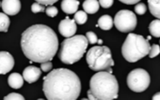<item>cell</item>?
<instances>
[{"instance_id": "1", "label": "cell", "mask_w": 160, "mask_h": 100, "mask_svg": "<svg viewBox=\"0 0 160 100\" xmlns=\"http://www.w3.org/2000/svg\"><path fill=\"white\" fill-rule=\"evenodd\" d=\"M21 47L28 59L36 63L51 61L58 49V39L52 28L35 25L22 34Z\"/></svg>"}, {"instance_id": "2", "label": "cell", "mask_w": 160, "mask_h": 100, "mask_svg": "<svg viewBox=\"0 0 160 100\" xmlns=\"http://www.w3.org/2000/svg\"><path fill=\"white\" fill-rule=\"evenodd\" d=\"M42 90L49 100H74L80 94L81 82L73 71L57 68L44 77Z\"/></svg>"}, {"instance_id": "3", "label": "cell", "mask_w": 160, "mask_h": 100, "mask_svg": "<svg viewBox=\"0 0 160 100\" xmlns=\"http://www.w3.org/2000/svg\"><path fill=\"white\" fill-rule=\"evenodd\" d=\"M91 92L95 99L112 100L118 98L119 84L117 79L108 71H98L90 80Z\"/></svg>"}, {"instance_id": "4", "label": "cell", "mask_w": 160, "mask_h": 100, "mask_svg": "<svg viewBox=\"0 0 160 100\" xmlns=\"http://www.w3.org/2000/svg\"><path fill=\"white\" fill-rule=\"evenodd\" d=\"M88 44L87 38L82 35L67 38L61 43L58 57L62 63L72 65L83 57L88 48Z\"/></svg>"}, {"instance_id": "5", "label": "cell", "mask_w": 160, "mask_h": 100, "mask_svg": "<svg viewBox=\"0 0 160 100\" xmlns=\"http://www.w3.org/2000/svg\"><path fill=\"white\" fill-rule=\"evenodd\" d=\"M150 49L151 45L148 39L140 35L130 33L122 44V53L126 61L135 63L148 55Z\"/></svg>"}, {"instance_id": "6", "label": "cell", "mask_w": 160, "mask_h": 100, "mask_svg": "<svg viewBox=\"0 0 160 100\" xmlns=\"http://www.w3.org/2000/svg\"><path fill=\"white\" fill-rule=\"evenodd\" d=\"M87 63L92 70H107L112 73L111 66H114L111 51L107 46H94L90 49L86 56Z\"/></svg>"}, {"instance_id": "7", "label": "cell", "mask_w": 160, "mask_h": 100, "mask_svg": "<svg viewBox=\"0 0 160 100\" xmlns=\"http://www.w3.org/2000/svg\"><path fill=\"white\" fill-rule=\"evenodd\" d=\"M150 81L151 80L149 73L142 68H136L127 76V85L136 93L145 91L149 87Z\"/></svg>"}, {"instance_id": "8", "label": "cell", "mask_w": 160, "mask_h": 100, "mask_svg": "<svg viewBox=\"0 0 160 100\" xmlns=\"http://www.w3.org/2000/svg\"><path fill=\"white\" fill-rule=\"evenodd\" d=\"M137 23L138 20L135 13L127 10L118 11L113 21V24L115 25L116 28L122 33L133 31L137 26Z\"/></svg>"}, {"instance_id": "9", "label": "cell", "mask_w": 160, "mask_h": 100, "mask_svg": "<svg viewBox=\"0 0 160 100\" xmlns=\"http://www.w3.org/2000/svg\"><path fill=\"white\" fill-rule=\"evenodd\" d=\"M77 30L76 24L74 20H71L70 18H65L64 20L60 21L58 25V31L59 33L65 38L72 37Z\"/></svg>"}, {"instance_id": "10", "label": "cell", "mask_w": 160, "mask_h": 100, "mask_svg": "<svg viewBox=\"0 0 160 100\" xmlns=\"http://www.w3.org/2000/svg\"><path fill=\"white\" fill-rule=\"evenodd\" d=\"M14 66V58L8 52H0V74H7Z\"/></svg>"}, {"instance_id": "11", "label": "cell", "mask_w": 160, "mask_h": 100, "mask_svg": "<svg viewBox=\"0 0 160 100\" xmlns=\"http://www.w3.org/2000/svg\"><path fill=\"white\" fill-rule=\"evenodd\" d=\"M1 7L5 14L16 15L21 10L20 0H2Z\"/></svg>"}, {"instance_id": "12", "label": "cell", "mask_w": 160, "mask_h": 100, "mask_svg": "<svg viewBox=\"0 0 160 100\" xmlns=\"http://www.w3.org/2000/svg\"><path fill=\"white\" fill-rule=\"evenodd\" d=\"M42 71L39 67L34 66H29L26 67L23 71V78L28 83H33L39 80L41 77Z\"/></svg>"}, {"instance_id": "13", "label": "cell", "mask_w": 160, "mask_h": 100, "mask_svg": "<svg viewBox=\"0 0 160 100\" xmlns=\"http://www.w3.org/2000/svg\"><path fill=\"white\" fill-rule=\"evenodd\" d=\"M79 6L78 0H62L60 4L61 10L67 14H73L77 11Z\"/></svg>"}, {"instance_id": "14", "label": "cell", "mask_w": 160, "mask_h": 100, "mask_svg": "<svg viewBox=\"0 0 160 100\" xmlns=\"http://www.w3.org/2000/svg\"><path fill=\"white\" fill-rule=\"evenodd\" d=\"M9 85L13 89H19L24 84V78L19 73H12L9 76L8 79Z\"/></svg>"}, {"instance_id": "15", "label": "cell", "mask_w": 160, "mask_h": 100, "mask_svg": "<svg viewBox=\"0 0 160 100\" xmlns=\"http://www.w3.org/2000/svg\"><path fill=\"white\" fill-rule=\"evenodd\" d=\"M99 2L97 0H85L83 3V9L86 13L94 14L99 10Z\"/></svg>"}, {"instance_id": "16", "label": "cell", "mask_w": 160, "mask_h": 100, "mask_svg": "<svg viewBox=\"0 0 160 100\" xmlns=\"http://www.w3.org/2000/svg\"><path fill=\"white\" fill-rule=\"evenodd\" d=\"M97 26L103 30H110L113 26V19L109 15H103L99 18Z\"/></svg>"}, {"instance_id": "17", "label": "cell", "mask_w": 160, "mask_h": 100, "mask_svg": "<svg viewBox=\"0 0 160 100\" xmlns=\"http://www.w3.org/2000/svg\"><path fill=\"white\" fill-rule=\"evenodd\" d=\"M148 5L152 15L160 20V0H148Z\"/></svg>"}, {"instance_id": "18", "label": "cell", "mask_w": 160, "mask_h": 100, "mask_svg": "<svg viewBox=\"0 0 160 100\" xmlns=\"http://www.w3.org/2000/svg\"><path fill=\"white\" fill-rule=\"evenodd\" d=\"M149 31L152 36L160 38V20H153L149 25Z\"/></svg>"}, {"instance_id": "19", "label": "cell", "mask_w": 160, "mask_h": 100, "mask_svg": "<svg viewBox=\"0 0 160 100\" xmlns=\"http://www.w3.org/2000/svg\"><path fill=\"white\" fill-rule=\"evenodd\" d=\"M10 18L5 13H0V32H7L10 26Z\"/></svg>"}, {"instance_id": "20", "label": "cell", "mask_w": 160, "mask_h": 100, "mask_svg": "<svg viewBox=\"0 0 160 100\" xmlns=\"http://www.w3.org/2000/svg\"><path fill=\"white\" fill-rule=\"evenodd\" d=\"M88 20L87 13L84 11H78L74 13V21L79 25H84Z\"/></svg>"}, {"instance_id": "21", "label": "cell", "mask_w": 160, "mask_h": 100, "mask_svg": "<svg viewBox=\"0 0 160 100\" xmlns=\"http://www.w3.org/2000/svg\"><path fill=\"white\" fill-rule=\"evenodd\" d=\"M160 53V47L156 44L154 45H152L151 46V49H150V52H149V56L150 58H154L155 56H157L158 54Z\"/></svg>"}, {"instance_id": "22", "label": "cell", "mask_w": 160, "mask_h": 100, "mask_svg": "<svg viewBox=\"0 0 160 100\" xmlns=\"http://www.w3.org/2000/svg\"><path fill=\"white\" fill-rule=\"evenodd\" d=\"M45 11V7L43 5H41L37 2L33 3L31 5V11L33 13H38V12H43Z\"/></svg>"}, {"instance_id": "23", "label": "cell", "mask_w": 160, "mask_h": 100, "mask_svg": "<svg viewBox=\"0 0 160 100\" xmlns=\"http://www.w3.org/2000/svg\"><path fill=\"white\" fill-rule=\"evenodd\" d=\"M146 11H147L146 5L143 3H138L135 7V11L138 15H143L146 12Z\"/></svg>"}, {"instance_id": "24", "label": "cell", "mask_w": 160, "mask_h": 100, "mask_svg": "<svg viewBox=\"0 0 160 100\" xmlns=\"http://www.w3.org/2000/svg\"><path fill=\"white\" fill-rule=\"evenodd\" d=\"M5 100H24V96L20 93H12L8 95H6L4 97Z\"/></svg>"}, {"instance_id": "25", "label": "cell", "mask_w": 160, "mask_h": 100, "mask_svg": "<svg viewBox=\"0 0 160 100\" xmlns=\"http://www.w3.org/2000/svg\"><path fill=\"white\" fill-rule=\"evenodd\" d=\"M86 38L88 39V42L91 43V44H95L97 42V40H98V38H97L96 34L93 33V32H87Z\"/></svg>"}, {"instance_id": "26", "label": "cell", "mask_w": 160, "mask_h": 100, "mask_svg": "<svg viewBox=\"0 0 160 100\" xmlns=\"http://www.w3.org/2000/svg\"><path fill=\"white\" fill-rule=\"evenodd\" d=\"M46 12V14L49 16V17H56L58 13V11L56 7H53V6H50L48 8H46V10L44 11Z\"/></svg>"}, {"instance_id": "27", "label": "cell", "mask_w": 160, "mask_h": 100, "mask_svg": "<svg viewBox=\"0 0 160 100\" xmlns=\"http://www.w3.org/2000/svg\"><path fill=\"white\" fill-rule=\"evenodd\" d=\"M41 68H42V71L48 72V71H50L53 68V64H52L51 61H47V62L41 63Z\"/></svg>"}, {"instance_id": "28", "label": "cell", "mask_w": 160, "mask_h": 100, "mask_svg": "<svg viewBox=\"0 0 160 100\" xmlns=\"http://www.w3.org/2000/svg\"><path fill=\"white\" fill-rule=\"evenodd\" d=\"M114 0H99V5L104 9H108L113 5Z\"/></svg>"}, {"instance_id": "29", "label": "cell", "mask_w": 160, "mask_h": 100, "mask_svg": "<svg viewBox=\"0 0 160 100\" xmlns=\"http://www.w3.org/2000/svg\"><path fill=\"white\" fill-rule=\"evenodd\" d=\"M35 1L41 5H43V6H51L54 3L58 2V0H35Z\"/></svg>"}, {"instance_id": "30", "label": "cell", "mask_w": 160, "mask_h": 100, "mask_svg": "<svg viewBox=\"0 0 160 100\" xmlns=\"http://www.w3.org/2000/svg\"><path fill=\"white\" fill-rule=\"evenodd\" d=\"M122 3H124V4H127V5H133V4H137L138 3L140 0H119Z\"/></svg>"}, {"instance_id": "31", "label": "cell", "mask_w": 160, "mask_h": 100, "mask_svg": "<svg viewBox=\"0 0 160 100\" xmlns=\"http://www.w3.org/2000/svg\"><path fill=\"white\" fill-rule=\"evenodd\" d=\"M88 97H89V99H91V100H95V97H94V95L92 94V93L91 92V90H89V92H88Z\"/></svg>"}, {"instance_id": "32", "label": "cell", "mask_w": 160, "mask_h": 100, "mask_svg": "<svg viewBox=\"0 0 160 100\" xmlns=\"http://www.w3.org/2000/svg\"><path fill=\"white\" fill-rule=\"evenodd\" d=\"M152 99H153V100H160V92L157 93H155V94L152 96Z\"/></svg>"}, {"instance_id": "33", "label": "cell", "mask_w": 160, "mask_h": 100, "mask_svg": "<svg viewBox=\"0 0 160 100\" xmlns=\"http://www.w3.org/2000/svg\"><path fill=\"white\" fill-rule=\"evenodd\" d=\"M97 42H98L99 44H102V43H103V40H101V39H99V40H97Z\"/></svg>"}, {"instance_id": "34", "label": "cell", "mask_w": 160, "mask_h": 100, "mask_svg": "<svg viewBox=\"0 0 160 100\" xmlns=\"http://www.w3.org/2000/svg\"><path fill=\"white\" fill-rule=\"evenodd\" d=\"M0 7H1V2H0Z\"/></svg>"}]
</instances>
